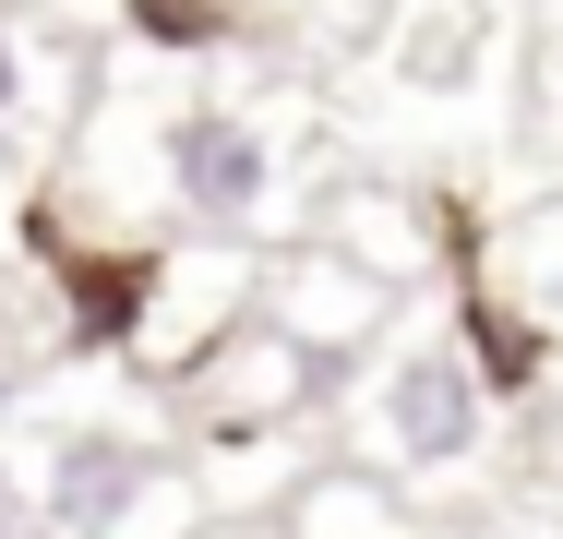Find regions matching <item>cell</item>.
<instances>
[{"label": "cell", "instance_id": "cell-2", "mask_svg": "<svg viewBox=\"0 0 563 539\" xmlns=\"http://www.w3.org/2000/svg\"><path fill=\"white\" fill-rule=\"evenodd\" d=\"M492 420V396H479V372L455 360V348H420V360H396V384H384V443L408 455V468H455L467 443Z\"/></svg>", "mask_w": 563, "mask_h": 539}, {"label": "cell", "instance_id": "cell-5", "mask_svg": "<svg viewBox=\"0 0 563 539\" xmlns=\"http://www.w3.org/2000/svg\"><path fill=\"white\" fill-rule=\"evenodd\" d=\"M144 300H156V264L144 252H73V336L85 348H120Z\"/></svg>", "mask_w": 563, "mask_h": 539}, {"label": "cell", "instance_id": "cell-4", "mask_svg": "<svg viewBox=\"0 0 563 539\" xmlns=\"http://www.w3.org/2000/svg\"><path fill=\"white\" fill-rule=\"evenodd\" d=\"M360 323H384V276L324 264V252H288V264H276V336H288V348H300V336H360Z\"/></svg>", "mask_w": 563, "mask_h": 539}, {"label": "cell", "instance_id": "cell-6", "mask_svg": "<svg viewBox=\"0 0 563 539\" xmlns=\"http://www.w3.org/2000/svg\"><path fill=\"white\" fill-rule=\"evenodd\" d=\"M455 360L479 372V396H528L540 360H552V336H528V323H504L492 300H467V312H455Z\"/></svg>", "mask_w": 563, "mask_h": 539}, {"label": "cell", "instance_id": "cell-8", "mask_svg": "<svg viewBox=\"0 0 563 539\" xmlns=\"http://www.w3.org/2000/svg\"><path fill=\"white\" fill-rule=\"evenodd\" d=\"M12 132H36V73H24V24L0 12V144Z\"/></svg>", "mask_w": 563, "mask_h": 539}, {"label": "cell", "instance_id": "cell-3", "mask_svg": "<svg viewBox=\"0 0 563 539\" xmlns=\"http://www.w3.org/2000/svg\"><path fill=\"white\" fill-rule=\"evenodd\" d=\"M144 480H156V468H144L120 431H60V443H48V480H36V516L60 539H109L120 516L144 504Z\"/></svg>", "mask_w": 563, "mask_h": 539}, {"label": "cell", "instance_id": "cell-10", "mask_svg": "<svg viewBox=\"0 0 563 539\" xmlns=\"http://www.w3.org/2000/svg\"><path fill=\"white\" fill-rule=\"evenodd\" d=\"M0 539H12V516H0Z\"/></svg>", "mask_w": 563, "mask_h": 539}, {"label": "cell", "instance_id": "cell-1", "mask_svg": "<svg viewBox=\"0 0 563 539\" xmlns=\"http://www.w3.org/2000/svg\"><path fill=\"white\" fill-rule=\"evenodd\" d=\"M168 180L205 228H252L264 193H276V144L240 120V108H180L168 120Z\"/></svg>", "mask_w": 563, "mask_h": 539}, {"label": "cell", "instance_id": "cell-9", "mask_svg": "<svg viewBox=\"0 0 563 539\" xmlns=\"http://www.w3.org/2000/svg\"><path fill=\"white\" fill-rule=\"evenodd\" d=\"M0 408H12V384H0Z\"/></svg>", "mask_w": 563, "mask_h": 539}, {"label": "cell", "instance_id": "cell-7", "mask_svg": "<svg viewBox=\"0 0 563 539\" xmlns=\"http://www.w3.org/2000/svg\"><path fill=\"white\" fill-rule=\"evenodd\" d=\"M132 36H144V48H217L228 12L217 0H132Z\"/></svg>", "mask_w": 563, "mask_h": 539}]
</instances>
